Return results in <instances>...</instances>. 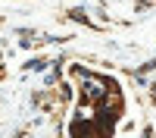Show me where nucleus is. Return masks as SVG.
<instances>
[{"instance_id":"obj_1","label":"nucleus","mask_w":156,"mask_h":138,"mask_svg":"<svg viewBox=\"0 0 156 138\" xmlns=\"http://www.w3.org/2000/svg\"><path fill=\"white\" fill-rule=\"evenodd\" d=\"M84 94H87V97H94V100H100L103 94H106V88H103L97 79H87V82H84Z\"/></svg>"}]
</instances>
